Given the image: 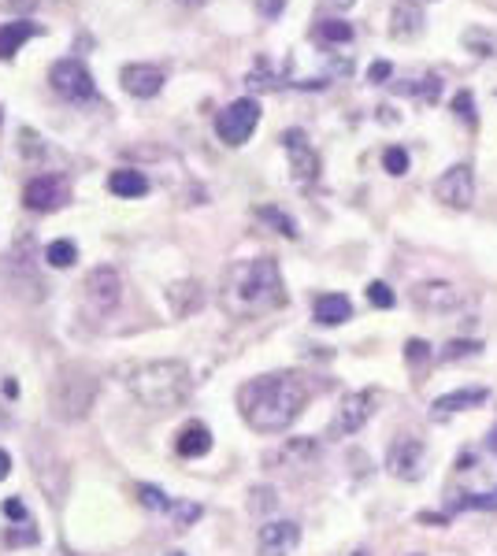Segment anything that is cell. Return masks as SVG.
<instances>
[{"instance_id": "1", "label": "cell", "mask_w": 497, "mask_h": 556, "mask_svg": "<svg viewBox=\"0 0 497 556\" xmlns=\"http://www.w3.org/2000/svg\"><path fill=\"white\" fill-rule=\"evenodd\" d=\"M308 404V382L294 371H275V375L248 379L238 389L241 419L256 430V435H282L294 427L297 416Z\"/></svg>"}, {"instance_id": "2", "label": "cell", "mask_w": 497, "mask_h": 556, "mask_svg": "<svg viewBox=\"0 0 497 556\" xmlns=\"http://www.w3.org/2000/svg\"><path fill=\"white\" fill-rule=\"evenodd\" d=\"M223 304L226 312L248 319V316H267L275 308L286 304L282 290V271L272 256H256V260H241L226 271L223 282Z\"/></svg>"}, {"instance_id": "3", "label": "cell", "mask_w": 497, "mask_h": 556, "mask_svg": "<svg viewBox=\"0 0 497 556\" xmlns=\"http://www.w3.org/2000/svg\"><path fill=\"white\" fill-rule=\"evenodd\" d=\"M127 389L138 397V404L153 411H175L190 401L193 394V375L182 360H149L138 364L127 379Z\"/></svg>"}, {"instance_id": "4", "label": "cell", "mask_w": 497, "mask_h": 556, "mask_svg": "<svg viewBox=\"0 0 497 556\" xmlns=\"http://www.w3.org/2000/svg\"><path fill=\"white\" fill-rule=\"evenodd\" d=\"M97 401V379L82 367H64V375L56 379L52 389V408L59 419H82L90 416V408Z\"/></svg>"}, {"instance_id": "5", "label": "cell", "mask_w": 497, "mask_h": 556, "mask_svg": "<svg viewBox=\"0 0 497 556\" xmlns=\"http://www.w3.org/2000/svg\"><path fill=\"white\" fill-rule=\"evenodd\" d=\"M260 127V105L253 97H241L234 100V105H226L219 115H216V134L219 141H226V145H245L248 137H253V130Z\"/></svg>"}, {"instance_id": "6", "label": "cell", "mask_w": 497, "mask_h": 556, "mask_svg": "<svg viewBox=\"0 0 497 556\" xmlns=\"http://www.w3.org/2000/svg\"><path fill=\"white\" fill-rule=\"evenodd\" d=\"M49 82H52V90H56L59 97H64V100H75V105H82V100H93V97H97V82H93L90 67L82 64V59H59V64H52Z\"/></svg>"}, {"instance_id": "7", "label": "cell", "mask_w": 497, "mask_h": 556, "mask_svg": "<svg viewBox=\"0 0 497 556\" xmlns=\"http://www.w3.org/2000/svg\"><path fill=\"white\" fill-rule=\"evenodd\" d=\"M464 290L453 282H442V278H430V282H420L412 286V304L420 312H434V316H449V312H461L464 308Z\"/></svg>"}, {"instance_id": "8", "label": "cell", "mask_w": 497, "mask_h": 556, "mask_svg": "<svg viewBox=\"0 0 497 556\" xmlns=\"http://www.w3.org/2000/svg\"><path fill=\"white\" fill-rule=\"evenodd\" d=\"M82 290H86V308L93 316H108L122 301V278H119L115 267H93Z\"/></svg>"}, {"instance_id": "9", "label": "cell", "mask_w": 497, "mask_h": 556, "mask_svg": "<svg viewBox=\"0 0 497 556\" xmlns=\"http://www.w3.org/2000/svg\"><path fill=\"white\" fill-rule=\"evenodd\" d=\"M434 197L449 208H471L475 200V171L471 163H453L449 171H442L434 178Z\"/></svg>"}, {"instance_id": "10", "label": "cell", "mask_w": 497, "mask_h": 556, "mask_svg": "<svg viewBox=\"0 0 497 556\" xmlns=\"http://www.w3.org/2000/svg\"><path fill=\"white\" fill-rule=\"evenodd\" d=\"M71 200V185L64 175H37L27 182L23 190V204L30 212H56Z\"/></svg>"}, {"instance_id": "11", "label": "cell", "mask_w": 497, "mask_h": 556, "mask_svg": "<svg viewBox=\"0 0 497 556\" xmlns=\"http://www.w3.org/2000/svg\"><path fill=\"white\" fill-rule=\"evenodd\" d=\"M371 411H375V394L371 389H357V394H345L335 419H330V435L335 438H349L357 435V430L371 419Z\"/></svg>"}, {"instance_id": "12", "label": "cell", "mask_w": 497, "mask_h": 556, "mask_svg": "<svg viewBox=\"0 0 497 556\" xmlns=\"http://www.w3.org/2000/svg\"><path fill=\"white\" fill-rule=\"evenodd\" d=\"M423 457H427V449L420 438H398L386 452V471L393 479L416 482V479H423Z\"/></svg>"}, {"instance_id": "13", "label": "cell", "mask_w": 497, "mask_h": 556, "mask_svg": "<svg viewBox=\"0 0 497 556\" xmlns=\"http://www.w3.org/2000/svg\"><path fill=\"white\" fill-rule=\"evenodd\" d=\"M301 545V527L294 520H272L264 523L256 534V549L260 556H289Z\"/></svg>"}, {"instance_id": "14", "label": "cell", "mask_w": 497, "mask_h": 556, "mask_svg": "<svg viewBox=\"0 0 497 556\" xmlns=\"http://www.w3.org/2000/svg\"><path fill=\"white\" fill-rule=\"evenodd\" d=\"M282 149H286V156H289V168H294L297 182L320 178V156H316L312 145H308L304 130H286V134H282Z\"/></svg>"}, {"instance_id": "15", "label": "cell", "mask_w": 497, "mask_h": 556, "mask_svg": "<svg viewBox=\"0 0 497 556\" xmlns=\"http://www.w3.org/2000/svg\"><path fill=\"white\" fill-rule=\"evenodd\" d=\"M122 90H127L130 97H141V100H149L163 90V71L153 67V64H130V67H122Z\"/></svg>"}, {"instance_id": "16", "label": "cell", "mask_w": 497, "mask_h": 556, "mask_svg": "<svg viewBox=\"0 0 497 556\" xmlns=\"http://www.w3.org/2000/svg\"><path fill=\"white\" fill-rule=\"evenodd\" d=\"M423 34V8L416 0H398L390 12V37L398 41H412Z\"/></svg>"}, {"instance_id": "17", "label": "cell", "mask_w": 497, "mask_h": 556, "mask_svg": "<svg viewBox=\"0 0 497 556\" xmlns=\"http://www.w3.org/2000/svg\"><path fill=\"white\" fill-rule=\"evenodd\" d=\"M490 401V389L483 386H468V389H453V394L434 397L430 404V416H453V411H468V408H479Z\"/></svg>"}, {"instance_id": "18", "label": "cell", "mask_w": 497, "mask_h": 556, "mask_svg": "<svg viewBox=\"0 0 497 556\" xmlns=\"http://www.w3.org/2000/svg\"><path fill=\"white\" fill-rule=\"evenodd\" d=\"M312 460H320V442L312 438H289L279 452L267 457V464H286V467H308Z\"/></svg>"}, {"instance_id": "19", "label": "cell", "mask_w": 497, "mask_h": 556, "mask_svg": "<svg viewBox=\"0 0 497 556\" xmlns=\"http://www.w3.org/2000/svg\"><path fill=\"white\" fill-rule=\"evenodd\" d=\"M312 316L323 326H338L353 316V304H349V297H342V294H320L312 304Z\"/></svg>"}, {"instance_id": "20", "label": "cell", "mask_w": 497, "mask_h": 556, "mask_svg": "<svg viewBox=\"0 0 497 556\" xmlns=\"http://www.w3.org/2000/svg\"><path fill=\"white\" fill-rule=\"evenodd\" d=\"M37 34L34 23H27V19H15V23H4L0 27V59H12L19 49L27 45V41Z\"/></svg>"}, {"instance_id": "21", "label": "cell", "mask_w": 497, "mask_h": 556, "mask_svg": "<svg viewBox=\"0 0 497 556\" xmlns=\"http://www.w3.org/2000/svg\"><path fill=\"white\" fill-rule=\"evenodd\" d=\"M212 449V430L204 427V423H190V427H182V435H178V452L182 457H204V452Z\"/></svg>"}, {"instance_id": "22", "label": "cell", "mask_w": 497, "mask_h": 556, "mask_svg": "<svg viewBox=\"0 0 497 556\" xmlns=\"http://www.w3.org/2000/svg\"><path fill=\"white\" fill-rule=\"evenodd\" d=\"M108 190L115 193V197H145L149 193V178H145L141 171H130V168H119V171H112V178H108Z\"/></svg>"}, {"instance_id": "23", "label": "cell", "mask_w": 497, "mask_h": 556, "mask_svg": "<svg viewBox=\"0 0 497 556\" xmlns=\"http://www.w3.org/2000/svg\"><path fill=\"white\" fill-rule=\"evenodd\" d=\"M168 301L175 308V316H190V312H197V308L204 304V294H201L197 282H175L168 290Z\"/></svg>"}, {"instance_id": "24", "label": "cell", "mask_w": 497, "mask_h": 556, "mask_svg": "<svg viewBox=\"0 0 497 556\" xmlns=\"http://www.w3.org/2000/svg\"><path fill=\"white\" fill-rule=\"evenodd\" d=\"M316 37L327 41V45H349L353 41V27L342 23V19H323V23H316Z\"/></svg>"}, {"instance_id": "25", "label": "cell", "mask_w": 497, "mask_h": 556, "mask_svg": "<svg viewBox=\"0 0 497 556\" xmlns=\"http://www.w3.org/2000/svg\"><path fill=\"white\" fill-rule=\"evenodd\" d=\"M457 512H497V486L486 489V493H461L457 501H453Z\"/></svg>"}, {"instance_id": "26", "label": "cell", "mask_w": 497, "mask_h": 556, "mask_svg": "<svg viewBox=\"0 0 497 556\" xmlns=\"http://www.w3.org/2000/svg\"><path fill=\"white\" fill-rule=\"evenodd\" d=\"M398 90L427 100V105H434V100H438V93H442V78H438V74H427V78H420V82H405V86H398Z\"/></svg>"}, {"instance_id": "27", "label": "cell", "mask_w": 497, "mask_h": 556, "mask_svg": "<svg viewBox=\"0 0 497 556\" xmlns=\"http://www.w3.org/2000/svg\"><path fill=\"white\" fill-rule=\"evenodd\" d=\"M134 493H138V501H141L145 508H153V512H171V505H175L160 486H149V482H138Z\"/></svg>"}, {"instance_id": "28", "label": "cell", "mask_w": 497, "mask_h": 556, "mask_svg": "<svg viewBox=\"0 0 497 556\" xmlns=\"http://www.w3.org/2000/svg\"><path fill=\"white\" fill-rule=\"evenodd\" d=\"M405 360H408V367L420 375V371L434 360V353H430V345H427L423 338H412V341H405Z\"/></svg>"}, {"instance_id": "29", "label": "cell", "mask_w": 497, "mask_h": 556, "mask_svg": "<svg viewBox=\"0 0 497 556\" xmlns=\"http://www.w3.org/2000/svg\"><path fill=\"white\" fill-rule=\"evenodd\" d=\"M45 260H49L52 267H71V263L78 260V249H75V241H67V238L52 241L49 249H45Z\"/></svg>"}, {"instance_id": "30", "label": "cell", "mask_w": 497, "mask_h": 556, "mask_svg": "<svg viewBox=\"0 0 497 556\" xmlns=\"http://www.w3.org/2000/svg\"><path fill=\"white\" fill-rule=\"evenodd\" d=\"M256 215H260L264 223H272V226H275V231H279L282 238H297V223H294V219H289L286 212H279V208H272V204H264V208H260Z\"/></svg>"}, {"instance_id": "31", "label": "cell", "mask_w": 497, "mask_h": 556, "mask_svg": "<svg viewBox=\"0 0 497 556\" xmlns=\"http://www.w3.org/2000/svg\"><path fill=\"white\" fill-rule=\"evenodd\" d=\"M475 353H483V341H449L442 353H438V360H461V356H475Z\"/></svg>"}, {"instance_id": "32", "label": "cell", "mask_w": 497, "mask_h": 556, "mask_svg": "<svg viewBox=\"0 0 497 556\" xmlns=\"http://www.w3.org/2000/svg\"><path fill=\"white\" fill-rule=\"evenodd\" d=\"M201 520V505H190V501H182V505H171V523L175 530H185L190 523Z\"/></svg>"}, {"instance_id": "33", "label": "cell", "mask_w": 497, "mask_h": 556, "mask_svg": "<svg viewBox=\"0 0 497 556\" xmlns=\"http://www.w3.org/2000/svg\"><path fill=\"white\" fill-rule=\"evenodd\" d=\"M383 168H386L390 175H405V171H408V153H405L401 145H390V149L383 153Z\"/></svg>"}, {"instance_id": "34", "label": "cell", "mask_w": 497, "mask_h": 556, "mask_svg": "<svg viewBox=\"0 0 497 556\" xmlns=\"http://www.w3.org/2000/svg\"><path fill=\"white\" fill-rule=\"evenodd\" d=\"M37 542V530L30 527V523H19V527H12V530H4V545H34Z\"/></svg>"}, {"instance_id": "35", "label": "cell", "mask_w": 497, "mask_h": 556, "mask_svg": "<svg viewBox=\"0 0 497 556\" xmlns=\"http://www.w3.org/2000/svg\"><path fill=\"white\" fill-rule=\"evenodd\" d=\"M453 112H457V119H464V122H475V97H471V90H461L457 97H453Z\"/></svg>"}, {"instance_id": "36", "label": "cell", "mask_w": 497, "mask_h": 556, "mask_svg": "<svg viewBox=\"0 0 497 556\" xmlns=\"http://www.w3.org/2000/svg\"><path fill=\"white\" fill-rule=\"evenodd\" d=\"M367 301L375 304V308H393V294H390V286H386V282H371V286H367Z\"/></svg>"}, {"instance_id": "37", "label": "cell", "mask_w": 497, "mask_h": 556, "mask_svg": "<svg viewBox=\"0 0 497 556\" xmlns=\"http://www.w3.org/2000/svg\"><path fill=\"white\" fill-rule=\"evenodd\" d=\"M272 505H275V493H272V489H267V486L253 489V505H248V508H253V512H264V508H272Z\"/></svg>"}, {"instance_id": "38", "label": "cell", "mask_w": 497, "mask_h": 556, "mask_svg": "<svg viewBox=\"0 0 497 556\" xmlns=\"http://www.w3.org/2000/svg\"><path fill=\"white\" fill-rule=\"evenodd\" d=\"M256 8H260V15L272 19V15H279L286 8V0H256Z\"/></svg>"}, {"instance_id": "39", "label": "cell", "mask_w": 497, "mask_h": 556, "mask_svg": "<svg viewBox=\"0 0 497 556\" xmlns=\"http://www.w3.org/2000/svg\"><path fill=\"white\" fill-rule=\"evenodd\" d=\"M4 516L19 520V523H27V508H23V501H4Z\"/></svg>"}, {"instance_id": "40", "label": "cell", "mask_w": 497, "mask_h": 556, "mask_svg": "<svg viewBox=\"0 0 497 556\" xmlns=\"http://www.w3.org/2000/svg\"><path fill=\"white\" fill-rule=\"evenodd\" d=\"M367 78H371V82H386V78H390V64H371Z\"/></svg>"}, {"instance_id": "41", "label": "cell", "mask_w": 497, "mask_h": 556, "mask_svg": "<svg viewBox=\"0 0 497 556\" xmlns=\"http://www.w3.org/2000/svg\"><path fill=\"white\" fill-rule=\"evenodd\" d=\"M8 475H12V457H8L4 449H0V482H4Z\"/></svg>"}, {"instance_id": "42", "label": "cell", "mask_w": 497, "mask_h": 556, "mask_svg": "<svg viewBox=\"0 0 497 556\" xmlns=\"http://www.w3.org/2000/svg\"><path fill=\"white\" fill-rule=\"evenodd\" d=\"M357 0H327V8H335V12H349Z\"/></svg>"}, {"instance_id": "43", "label": "cell", "mask_w": 497, "mask_h": 556, "mask_svg": "<svg viewBox=\"0 0 497 556\" xmlns=\"http://www.w3.org/2000/svg\"><path fill=\"white\" fill-rule=\"evenodd\" d=\"M4 394H8V397H15V394H19V382H15V379H8V382H4Z\"/></svg>"}, {"instance_id": "44", "label": "cell", "mask_w": 497, "mask_h": 556, "mask_svg": "<svg viewBox=\"0 0 497 556\" xmlns=\"http://www.w3.org/2000/svg\"><path fill=\"white\" fill-rule=\"evenodd\" d=\"M178 4H190V8H197V4H204V0H178Z\"/></svg>"}, {"instance_id": "45", "label": "cell", "mask_w": 497, "mask_h": 556, "mask_svg": "<svg viewBox=\"0 0 497 556\" xmlns=\"http://www.w3.org/2000/svg\"><path fill=\"white\" fill-rule=\"evenodd\" d=\"M490 449L497 452V430H493V435H490Z\"/></svg>"}, {"instance_id": "46", "label": "cell", "mask_w": 497, "mask_h": 556, "mask_svg": "<svg viewBox=\"0 0 497 556\" xmlns=\"http://www.w3.org/2000/svg\"><path fill=\"white\" fill-rule=\"evenodd\" d=\"M0 427H4V408H0Z\"/></svg>"}, {"instance_id": "47", "label": "cell", "mask_w": 497, "mask_h": 556, "mask_svg": "<svg viewBox=\"0 0 497 556\" xmlns=\"http://www.w3.org/2000/svg\"><path fill=\"white\" fill-rule=\"evenodd\" d=\"M353 556H367V552H364V549H360V552H353Z\"/></svg>"}, {"instance_id": "48", "label": "cell", "mask_w": 497, "mask_h": 556, "mask_svg": "<svg viewBox=\"0 0 497 556\" xmlns=\"http://www.w3.org/2000/svg\"><path fill=\"white\" fill-rule=\"evenodd\" d=\"M168 556H185V552H168Z\"/></svg>"}]
</instances>
